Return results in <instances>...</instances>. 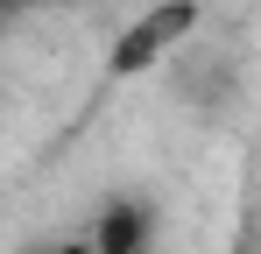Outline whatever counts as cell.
Listing matches in <instances>:
<instances>
[{"mask_svg": "<svg viewBox=\"0 0 261 254\" xmlns=\"http://www.w3.org/2000/svg\"><path fill=\"white\" fill-rule=\"evenodd\" d=\"M64 254H92V247H64Z\"/></svg>", "mask_w": 261, "mask_h": 254, "instance_id": "obj_3", "label": "cell"}, {"mask_svg": "<svg viewBox=\"0 0 261 254\" xmlns=\"http://www.w3.org/2000/svg\"><path fill=\"white\" fill-rule=\"evenodd\" d=\"M191 29H198V0H155V7H141L127 29H120L113 57H106V71H113V78H141V71L163 64Z\"/></svg>", "mask_w": 261, "mask_h": 254, "instance_id": "obj_1", "label": "cell"}, {"mask_svg": "<svg viewBox=\"0 0 261 254\" xmlns=\"http://www.w3.org/2000/svg\"><path fill=\"white\" fill-rule=\"evenodd\" d=\"M141 233H148V219H141V205H113L99 226H92V254H141Z\"/></svg>", "mask_w": 261, "mask_h": 254, "instance_id": "obj_2", "label": "cell"}]
</instances>
